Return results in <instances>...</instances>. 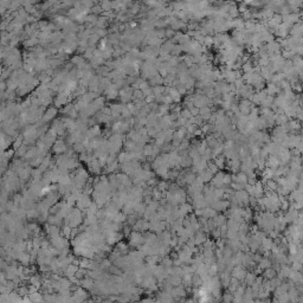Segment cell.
<instances>
[{
	"mask_svg": "<svg viewBox=\"0 0 303 303\" xmlns=\"http://www.w3.org/2000/svg\"><path fill=\"white\" fill-rule=\"evenodd\" d=\"M144 95H143V91L142 90H140V89H137V90H134V92H133V101L132 102H135L136 99H144Z\"/></svg>",
	"mask_w": 303,
	"mask_h": 303,
	"instance_id": "obj_37",
	"label": "cell"
},
{
	"mask_svg": "<svg viewBox=\"0 0 303 303\" xmlns=\"http://www.w3.org/2000/svg\"><path fill=\"white\" fill-rule=\"evenodd\" d=\"M212 45H213V37L206 36V37H205V40H204V44H203V46H205V47H211Z\"/></svg>",
	"mask_w": 303,
	"mask_h": 303,
	"instance_id": "obj_47",
	"label": "cell"
},
{
	"mask_svg": "<svg viewBox=\"0 0 303 303\" xmlns=\"http://www.w3.org/2000/svg\"><path fill=\"white\" fill-rule=\"evenodd\" d=\"M232 301H233V295L232 294L224 295V302L225 303H232Z\"/></svg>",
	"mask_w": 303,
	"mask_h": 303,
	"instance_id": "obj_50",
	"label": "cell"
},
{
	"mask_svg": "<svg viewBox=\"0 0 303 303\" xmlns=\"http://www.w3.org/2000/svg\"><path fill=\"white\" fill-rule=\"evenodd\" d=\"M212 222H213L215 227H220V226H223V225L226 224V218H225V215H223V214H219V215L217 214L213 219H212Z\"/></svg>",
	"mask_w": 303,
	"mask_h": 303,
	"instance_id": "obj_13",
	"label": "cell"
},
{
	"mask_svg": "<svg viewBox=\"0 0 303 303\" xmlns=\"http://www.w3.org/2000/svg\"><path fill=\"white\" fill-rule=\"evenodd\" d=\"M189 147H191V141L187 140V139H184L181 143H180V147H179L177 151L180 152V151H188L189 149Z\"/></svg>",
	"mask_w": 303,
	"mask_h": 303,
	"instance_id": "obj_32",
	"label": "cell"
},
{
	"mask_svg": "<svg viewBox=\"0 0 303 303\" xmlns=\"http://www.w3.org/2000/svg\"><path fill=\"white\" fill-rule=\"evenodd\" d=\"M181 52H182V46H181L180 44H175L174 45V47H173V50H172V52H170V56H173V57H178Z\"/></svg>",
	"mask_w": 303,
	"mask_h": 303,
	"instance_id": "obj_39",
	"label": "cell"
},
{
	"mask_svg": "<svg viewBox=\"0 0 303 303\" xmlns=\"http://www.w3.org/2000/svg\"><path fill=\"white\" fill-rule=\"evenodd\" d=\"M207 168L211 170L214 175H215V174L218 173V170H219V168H218L217 165H215V162H214V161H211V160L207 162Z\"/></svg>",
	"mask_w": 303,
	"mask_h": 303,
	"instance_id": "obj_40",
	"label": "cell"
},
{
	"mask_svg": "<svg viewBox=\"0 0 303 303\" xmlns=\"http://www.w3.org/2000/svg\"><path fill=\"white\" fill-rule=\"evenodd\" d=\"M101 113H102V114H104V115L111 116V109H110L109 107H104L102 110H101Z\"/></svg>",
	"mask_w": 303,
	"mask_h": 303,
	"instance_id": "obj_51",
	"label": "cell"
},
{
	"mask_svg": "<svg viewBox=\"0 0 303 303\" xmlns=\"http://www.w3.org/2000/svg\"><path fill=\"white\" fill-rule=\"evenodd\" d=\"M267 94L270 95V96H274L275 97V95H277V94H279V91H281V88L277 85L276 83H267Z\"/></svg>",
	"mask_w": 303,
	"mask_h": 303,
	"instance_id": "obj_7",
	"label": "cell"
},
{
	"mask_svg": "<svg viewBox=\"0 0 303 303\" xmlns=\"http://www.w3.org/2000/svg\"><path fill=\"white\" fill-rule=\"evenodd\" d=\"M110 275H115V276H122L123 275V271L120 269V267H115L114 264L110 267V269H109V271H108Z\"/></svg>",
	"mask_w": 303,
	"mask_h": 303,
	"instance_id": "obj_33",
	"label": "cell"
},
{
	"mask_svg": "<svg viewBox=\"0 0 303 303\" xmlns=\"http://www.w3.org/2000/svg\"><path fill=\"white\" fill-rule=\"evenodd\" d=\"M71 231H72V227L70 226V225H64V226H62V236L63 237H65V238L70 239Z\"/></svg>",
	"mask_w": 303,
	"mask_h": 303,
	"instance_id": "obj_28",
	"label": "cell"
},
{
	"mask_svg": "<svg viewBox=\"0 0 303 303\" xmlns=\"http://www.w3.org/2000/svg\"><path fill=\"white\" fill-rule=\"evenodd\" d=\"M286 128H288V132H291V133L298 132L301 129L300 121H297V120H289V122L286 123Z\"/></svg>",
	"mask_w": 303,
	"mask_h": 303,
	"instance_id": "obj_5",
	"label": "cell"
},
{
	"mask_svg": "<svg viewBox=\"0 0 303 303\" xmlns=\"http://www.w3.org/2000/svg\"><path fill=\"white\" fill-rule=\"evenodd\" d=\"M63 223H64V218H62L59 214H57V215H50L49 219H47V224L58 226V227H62Z\"/></svg>",
	"mask_w": 303,
	"mask_h": 303,
	"instance_id": "obj_4",
	"label": "cell"
},
{
	"mask_svg": "<svg viewBox=\"0 0 303 303\" xmlns=\"http://www.w3.org/2000/svg\"><path fill=\"white\" fill-rule=\"evenodd\" d=\"M256 279H257V278H256V275H253V274H251V272L248 274L246 277H245V282H246V284L248 285H252L255 282H256Z\"/></svg>",
	"mask_w": 303,
	"mask_h": 303,
	"instance_id": "obj_41",
	"label": "cell"
},
{
	"mask_svg": "<svg viewBox=\"0 0 303 303\" xmlns=\"http://www.w3.org/2000/svg\"><path fill=\"white\" fill-rule=\"evenodd\" d=\"M163 77L161 76L160 73H158V75H155V76H153L152 78L148 80L149 82V84H151L152 87H155V85H163Z\"/></svg>",
	"mask_w": 303,
	"mask_h": 303,
	"instance_id": "obj_9",
	"label": "cell"
},
{
	"mask_svg": "<svg viewBox=\"0 0 303 303\" xmlns=\"http://www.w3.org/2000/svg\"><path fill=\"white\" fill-rule=\"evenodd\" d=\"M170 96L172 97V99H173V102H174V103H180L181 97H182V96H181V95H180V94H179L178 91L174 89V88H173L172 91H170Z\"/></svg>",
	"mask_w": 303,
	"mask_h": 303,
	"instance_id": "obj_29",
	"label": "cell"
},
{
	"mask_svg": "<svg viewBox=\"0 0 303 303\" xmlns=\"http://www.w3.org/2000/svg\"><path fill=\"white\" fill-rule=\"evenodd\" d=\"M28 300H30L31 303H40L44 300V295L42 294L40 291H37V293L28 295Z\"/></svg>",
	"mask_w": 303,
	"mask_h": 303,
	"instance_id": "obj_10",
	"label": "cell"
},
{
	"mask_svg": "<svg viewBox=\"0 0 303 303\" xmlns=\"http://www.w3.org/2000/svg\"><path fill=\"white\" fill-rule=\"evenodd\" d=\"M16 291H17V294H18L20 297H27V296L30 295L28 286H26V285H20V286H18V288L16 289Z\"/></svg>",
	"mask_w": 303,
	"mask_h": 303,
	"instance_id": "obj_19",
	"label": "cell"
},
{
	"mask_svg": "<svg viewBox=\"0 0 303 303\" xmlns=\"http://www.w3.org/2000/svg\"><path fill=\"white\" fill-rule=\"evenodd\" d=\"M199 177L203 179V181H204V182H208V181H212L214 174L211 172V170H208V168H206L205 170H203V172L199 174Z\"/></svg>",
	"mask_w": 303,
	"mask_h": 303,
	"instance_id": "obj_12",
	"label": "cell"
},
{
	"mask_svg": "<svg viewBox=\"0 0 303 303\" xmlns=\"http://www.w3.org/2000/svg\"><path fill=\"white\" fill-rule=\"evenodd\" d=\"M78 269L80 267L78 265H73V264H70L69 267H66L65 270H64V275L65 277H68V278H70V277H73L76 275V272L78 271Z\"/></svg>",
	"mask_w": 303,
	"mask_h": 303,
	"instance_id": "obj_8",
	"label": "cell"
},
{
	"mask_svg": "<svg viewBox=\"0 0 303 303\" xmlns=\"http://www.w3.org/2000/svg\"><path fill=\"white\" fill-rule=\"evenodd\" d=\"M296 118H297V121H300V122H302L303 121V109L301 108L298 111H297V115H296Z\"/></svg>",
	"mask_w": 303,
	"mask_h": 303,
	"instance_id": "obj_52",
	"label": "cell"
},
{
	"mask_svg": "<svg viewBox=\"0 0 303 303\" xmlns=\"http://www.w3.org/2000/svg\"><path fill=\"white\" fill-rule=\"evenodd\" d=\"M189 111H191V114H192L193 117H196V116H199V111H200V109H199V108H196V107H194L192 110H189Z\"/></svg>",
	"mask_w": 303,
	"mask_h": 303,
	"instance_id": "obj_53",
	"label": "cell"
},
{
	"mask_svg": "<svg viewBox=\"0 0 303 303\" xmlns=\"http://www.w3.org/2000/svg\"><path fill=\"white\" fill-rule=\"evenodd\" d=\"M191 166H193V160H192V158H189V155H188V156L181 158L180 167H182V168H188V167H191Z\"/></svg>",
	"mask_w": 303,
	"mask_h": 303,
	"instance_id": "obj_20",
	"label": "cell"
},
{
	"mask_svg": "<svg viewBox=\"0 0 303 303\" xmlns=\"http://www.w3.org/2000/svg\"><path fill=\"white\" fill-rule=\"evenodd\" d=\"M161 265L163 267L165 270L168 271V270H170L173 267H172L173 265V259L170 258V257H167V256L166 257H162V259H161Z\"/></svg>",
	"mask_w": 303,
	"mask_h": 303,
	"instance_id": "obj_18",
	"label": "cell"
},
{
	"mask_svg": "<svg viewBox=\"0 0 303 303\" xmlns=\"http://www.w3.org/2000/svg\"><path fill=\"white\" fill-rule=\"evenodd\" d=\"M177 35V32L173 30V28H170V27H167V28H165V36L167 39H172V38H174Z\"/></svg>",
	"mask_w": 303,
	"mask_h": 303,
	"instance_id": "obj_42",
	"label": "cell"
},
{
	"mask_svg": "<svg viewBox=\"0 0 303 303\" xmlns=\"http://www.w3.org/2000/svg\"><path fill=\"white\" fill-rule=\"evenodd\" d=\"M264 277L267 278V279H272V278H275V275H276V271H275V269H272V267H269V269H265L264 270Z\"/></svg>",
	"mask_w": 303,
	"mask_h": 303,
	"instance_id": "obj_34",
	"label": "cell"
},
{
	"mask_svg": "<svg viewBox=\"0 0 303 303\" xmlns=\"http://www.w3.org/2000/svg\"><path fill=\"white\" fill-rule=\"evenodd\" d=\"M262 246H263V249L265 250V251H271L272 246H274V241H272V239H270V238H264L263 241H262Z\"/></svg>",
	"mask_w": 303,
	"mask_h": 303,
	"instance_id": "obj_25",
	"label": "cell"
},
{
	"mask_svg": "<svg viewBox=\"0 0 303 303\" xmlns=\"http://www.w3.org/2000/svg\"><path fill=\"white\" fill-rule=\"evenodd\" d=\"M237 182L238 184H241L243 185L244 187L248 185V175L244 173V172H239L238 174H237Z\"/></svg>",
	"mask_w": 303,
	"mask_h": 303,
	"instance_id": "obj_21",
	"label": "cell"
},
{
	"mask_svg": "<svg viewBox=\"0 0 303 303\" xmlns=\"http://www.w3.org/2000/svg\"><path fill=\"white\" fill-rule=\"evenodd\" d=\"M158 135H159V132L156 130V128H155V127H154V128H152V129H148V136H149V137L156 139V137H158Z\"/></svg>",
	"mask_w": 303,
	"mask_h": 303,
	"instance_id": "obj_48",
	"label": "cell"
},
{
	"mask_svg": "<svg viewBox=\"0 0 303 303\" xmlns=\"http://www.w3.org/2000/svg\"><path fill=\"white\" fill-rule=\"evenodd\" d=\"M288 122H289V118L285 114H276V116H275L276 125H286Z\"/></svg>",
	"mask_w": 303,
	"mask_h": 303,
	"instance_id": "obj_11",
	"label": "cell"
},
{
	"mask_svg": "<svg viewBox=\"0 0 303 303\" xmlns=\"http://www.w3.org/2000/svg\"><path fill=\"white\" fill-rule=\"evenodd\" d=\"M94 285H95V281H94L92 278H90V277L87 276L85 278L82 279V284H80V286L84 288L87 291H91V290L94 289Z\"/></svg>",
	"mask_w": 303,
	"mask_h": 303,
	"instance_id": "obj_6",
	"label": "cell"
},
{
	"mask_svg": "<svg viewBox=\"0 0 303 303\" xmlns=\"http://www.w3.org/2000/svg\"><path fill=\"white\" fill-rule=\"evenodd\" d=\"M168 187H170V184L167 181H165V180H161L160 182H159V185H158V188H159V191H161V192H165L166 189H168Z\"/></svg>",
	"mask_w": 303,
	"mask_h": 303,
	"instance_id": "obj_45",
	"label": "cell"
},
{
	"mask_svg": "<svg viewBox=\"0 0 303 303\" xmlns=\"http://www.w3.org/2000/svg\"><path fill=\"white\" fill-rule=\"evenodd\" d=\"M103 12H104V11H103V9H102V6H101V4H99V2H98L97 5H95V6L91 9V13L96 14V16H98V17H99V16H102V14H103Z\"/></svg>",
	"mask_w": 303,
	"mask_h": 303,
	"instance_id": "obj_38",
	"label": "cell"
},
{
	"mask_svg": "<svg viewBox=\"0 0 303 303\" xmlns=\"http://www.w3.org/2000/svg\"><path fill=\"white\" fill-rule=\"evenodd\" d=\"M139 218H140V217H139V215H137V214H136V213L130 214V215H128V217H127V222H125V223L128 224V226H130V227H133L134 225H135V224L137 223V220H139Z\"/></svg>",
	"mask_w": 303,
	"mask_h": 303,
	"instance_id": "obj_24",
	"label": "cell"
},
{
	"mask_svg": "<svg viewBox=\"0 0 303 303\" xmlns=\"http://www.w3.org/2000/svg\"><path fill=\"white\" fill-rule=\"evenodd\" d=\"M101 4V6H102V9L104 12H107V11H113V2H110V1H102V2H99Z\"/></svg>",
	"mask_w": 303,
	"mask_h": 303,
	"instance_id": "obj_43",
	"label": "cell"
},
{
	"mask_svg": "<svg viewBox=\"0 0 303 303\" xmlns=\"http://www.w3.org/2000/svg\"><path fill=\"white\" fill-rule=\"evenodd\" d=\"M174 89L177 90V91H178V92L180 94V95H181V96H182V95H185V94H186V92L188 91L187 88L185 87V84H182V83H180L179 85H177V87H175Z\"/></svg>",
	"mask_w": 303,
	"mask_h": 303,
	"instance_id": "obj_44",
	"label": "cell"
},
{
	"mask_svg": "<svg viewBox=\"0 0 303 303\" xmlns=\"http://www.w3.org/2000/svg\"><path fill=\"white\" fill-rule=\"evenodd\" d=\"M99 40H101V38L95 33V35H91L89 36L88 38V42H89V46H96L97 43H99Z\"/></svg>",
	"mask_w": 303,
	"mask_h": 303,
	"instance_id": "obj_35",
	"label": "cell"
},
{
	"mask_svg": "<svg viewBox=\"0 0 303 303\" xmlns=\"http://www.w3.org/2000/svg\"><path fill=\"white\" fill-rule=\"evenodd\" d=\"M231 187L233 188V189H236L237 192H238V191H243V189L245 188L244 186H243V185L238 184V182H232V184H231Z\"/></svg>",
	"mask_w": 303,
	"mask_h": 303,
	"instance_id": "obj_49",
	"label": "cell"
},
{
	"mask_svg": "<svg viewBox=\"0 0 303 303\" xmlns=\"http://www.w3.org/2000/svg\"><path fill=\"white\" fill-rule=\"evenodd\" d=\"M57 113H58V110H57V108L56 107H49L47 108V110L45 111L44 116H43V118H42V121L44 122L45 125H47L49 122H51V121H54V118H56V116H57Z\"/></svg>",
	"mask_w": 303,
	"mask_h": 303,
	"instance_id": "obj_2",
	"label": "cell"
},
{
	"mask_svg": "<svg viewBox=\"0 0 303 303\" xmlns=\"http://www.w3.org/2000/svg\"><path fill=\"white\" fill-rule=\"evenodd\" d=\"M28 149H30V146L23 144V146H21V147L19 148V149H17V151H16V155H14V156H16L17 159H23V158H24L25 155H26V153H27V151H28Z\"/></svg>",
	"mask_w": 303,
	"mask_h": 303,
	"instance_id": "obj_14",
	"label": "cell"
},
{
	"mask_svg": "<svg viewBox=\"0 0 303 303\" xmlns=\"http://www.w3.org/2000/svg\"><path fill=\"white\" fill-rule=\"evenodd\" d=\"M214 162H215V165H217V167H218L219 170H224L225 166H226V158L222 154V155L217 156V158L214 159Z\"/></svg>",
	"mask_w": 303,
	"mask_h": 303,
	"instance_id": "obj_17",
	"label": "cell"
},
{
	"mask_svg": "<svg viewBox=\"0 0 303 303\" xmlns=\"http://www.w3.org/2000/svg\"><path fill=\"white\" fill-rule=\"evenodd\" d=\"M139 303H155V300H153L151 297H146V298L140 300V302Z\"/></svg>",
	"mask_w": 303,
	"mask_h": 303,
	"instance_id": "obj_54",
	"label": "cell"
},
{
	"mask_svg": "<svg viewBox=\"0 0 303 303\" xmlns=\"http://www.w3.org/2000/svg\"><path fill=\"white\" fill-rule=\"evenodd\" d=\"M217 215V211L212 208V207H206V208H203V217L208 219V218H212L213 219L214 217Z\"/></svg>",
	"mask_w": 303,
	"mask_h": 303,
	"instance_id": "obj_15",
	"label": "cell"
},
{
	"mask_svg": "<svg viewBox=\"0 0 303 303\" xmlns=\"http://www.w3.org/2000/svg\"><path fill=\"white\" fill-rule=\"evenodd\" d=\"M146 210H147V205L144 203L137 204V205L135 206V213L137 214L139 217H142L143 214L146 213Z\"/></svg>",
	"mask_w": 303,
	"mask_h": 303,
	"instance_id": "obj_22",
	"label": "cell"
},
{
	"mask_svg": "<svg viewBox=\"0 0 303 303\" xmlns=\"http://www.w3.org/2000/svg\"><path fill=\"white\" fill-rule=\"evenodd\" d=\"M271 265H272V262H271L270 259H267V258H263L258 263V267H260L262 270L269 269V267H271Z\"/></svg>",
	"mask_w": 303,
	"mask_h": 303,
	"instance_id": "obj_26",
	"label": "cell"
},
{
	"mask_svg": "<svg viewBox=\"0 0 303 303\" xmlns=\"http://www.w3.org/2000/svg\"><path fill=\"white\" fill-rule=\"evenodd\" d=\"M180 115H181L182 118H185V120H191V118L193 117L192 114H191V111H189L188 109H182V110L180 111Z\"/></svg>",
	"mask_w": 303,
	"mask_h": 303,
	"instance_id": "obj_46",
	"label": "cell"
},
{
	"mask_svg": "<svg viewBox=\"0 0 303 303\" xmlns=\"http://www.w3.org/2000/svg\"><path fill=\"white\" fill-rule=\"evenodd\" d=\"M90 263H91V259L85 258V257H80V267H82V269L89 270Z\"/></svg>",
	"mask_w": 303,
	"mask_h": 303,
	"instance_id": "obj_30",
	"label": "cell"
},
{
	"mask_svg": "<svg viewBox=\"0 0 303 303\" xmlns=\"http://www.w3.org/2000/svg\"><path fill=\"white\" fill-rule=\"evenodd\" d=\"M238 106H239V110H241V114L246 116L251 113V109L253 107V104L250 102L249 99H241L239 103H238Z\"/></svg>",
	"mask_w": 303,
	"mask_h": 303,
	"instance_id": "obj_3",
	"label": "cell"
},
{
	"mask_svg": "<svg viewBox=\"0 0 303 303\" xmlns=\"http://www.w3.org/2000/svg\"><path fill=\"white\" fill-rule=\"evenodd\" d=\"M274 102H275V97L269 95L265 99H263L260 102V106H262V108H271V106L274 104Z\"/></svg>",
	"mask_w": 303,
	"mask_h": 303,
	"instance_id": "obj_23",
	"label": "cell"
},
{
	"mask_svg": "<svg viewBox=\"0 0 303 303\" xmlns=\"http://www.w3.org/2000/svg\"><path fill=\"white\" fill-rule=\"evenodd\" d=\"M97 20H98V16L90 12L89 14L87 16V18H85V23H88V24H96Z\"/></svg>",
	"mask_w": 303,
	"mask_h": 303,
	"instance_id": "obj_36",
	"label": "cell"
},
{
	"mask_svg": "<svg viewBox=\"0 0 303 303\" xmlns=\"http://www.w3.org/2000/svg\"><path fill=\"white\" fill-rule=\"evenodd\" d=\"M73 151L76 152V153H78V154H82V153H84V152H87V148H85V146L83 144L82 142H76L73 146Z\"/></svg>",
	"mask_w": 303,
	"mask_h": 303,
	"instance_id": "obj_31",
	"label": "cell"
},
{
	"mask_svg": "<svg viewBox=\"0 0 303 303\" xmlns=\"http://www.w3.org/2000/svg\"><path fill=\"white\" fill-rule=\"evenodd\" d=\"M165 90H166L165 85H155V87H153V94H154V96H160V95L165 94Z\"/></svg>",
	"mask_w": 303,
	"mask_h": 303,
	"instance_id": "obj_27",
	"label": "cell"
},
{
	"mask_svg": "<svg viewBox=\"0 0 303 303\" xmlns=\"http://www.w3.org/2000/svg\"><path fill=\"white\" fill-rule=\"evenodd\" d=\"M19 263H20V264H23L24 267L30 265V263H31V256H30V253H28V252H23V253L20 255Z\"/></svg>",
	"mask_w": 303,
	"mask_h": 303,
	"instance_id": "obj_16",
	"label": "cell"
},
{
	"mask_svg": "<svg viewBox=\"0 0 303 303\" xmlns=\"http://www.w3.org/2000/svg\"><path fill=\"white\" fill-rule=\"evenodd\" d=\"M133 92L134 90L130 85L125 87V89L120 90V99L122 104H128L133 101Z\"/></svg>",
	"mask_w": 303,
	"mask_h": 303,
	"instance_id": "obj_1",
	"label": "cell"
},
{
	"mask_svg": "<svg viewBox=\"0 0 303 303\" xmlns=\"http://www.w3.org/2000/svg\"><path fill=\"white\" fill-rule=\"evenodd\" d=\"M297 54H300V56H303V44L297 49V52H296Z\"/></svg>",
	"mask_w": 303,
	"mask_h": 303,
	"instance_id": "obj_55",
	"label": "cell"
}]
</instances>
